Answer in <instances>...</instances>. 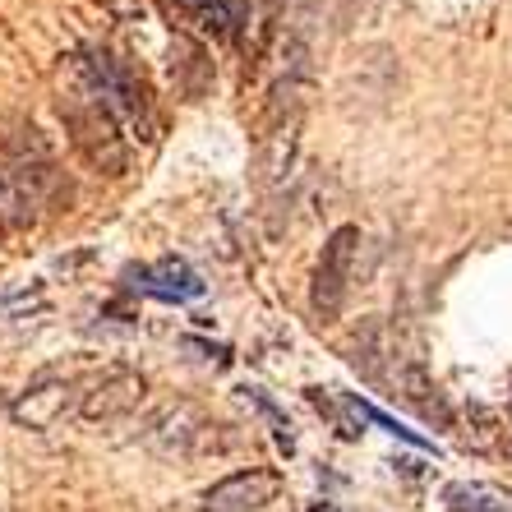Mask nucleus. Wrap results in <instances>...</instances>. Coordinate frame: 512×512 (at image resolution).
I'll return each mask as SVG.
<instances>
[{"instance_id": "obj_9", "label": "nucleus", "mask_w": 512, "mask_h": 512, "mask_svg": "<svg viewBox=\"0 0 512 512\" xmlns=\"http://www.w3.org/2000/svg\"><path fill=\"white\" fill-rule=\"evenodd\" d=\"M139 286L148 296H162V300H194L203 296V282L185 259H162L153 268H143L139 273Z\"/></svg>"}, {"instance_id": "obj_8", "label": "nucleus", "mask_w": 512, "mask_h": 512, "mask_svg": "<svg viewBox=\"0 0 512 512\" xmlns=\"http://www.w3.org/2000/svg\"><path fill=\"white\" fill-rule=\"evenodd\" d=\"M277 489H282V480H277L273 471H259V466H254V471H236V476L208 485L199 508L203 512H259L277 499Z\"/></svg>"}, {"instance_id": "obj_10", "label": "nucleus", "mask_w": 512, "mask_h": 512, "mask_svg": "<svg viewBox=\"0 0 512 512\" xmlns=\"http://www.w3.org/2000/svg\"><path fill=\"white\" fill-rule=\"evenodd\" d=\"M194 10V19L199 24H208L213 33L231 37L240 24H245V14H250V0H185Z\"/></svg>"}, {"instance_id": "obj_6", "label": "nucleus", "mask_w": 512, "mask_h": 512, "mask_svg": "<svg viewBox=\"0 0 512 512\" xmlns=\"http://www.w3.org/2000/svg\"><path fill=\"white\" fill-rule=\"evenodd\" d=\"M148 397V379L139 370H102L84 393H79V416L88 425H111V420H125L130 411H139V402Z\"/></svg>"}, {"instance_id": "obj_1", "label": "nucleus", "mask_w": 512, "mask_h": 512, "mask_svg": "<svg viewBox=\"0 0 512 512\" xmlns=\"http://www.w3.org/2000/svg\"><path fill=\"white\" fill-rule=\"evenodd\" d=\"M74 88L93 97L97 107L107 111L125 134L153 139L157 120H153V107H148V93H143L139 74L120 56H111V51H102V47H84L74 56Z\"/></svg>"}, {"instance_id": "obj_2", "label": "nucleus", "mask_w": 512, "mask_h": 512, "mask_svg": "<svg viewBox=\"0 0 512 512\" xmlns=\"http://www.w3.org/2000/svg\"><path fill=\"white\" fill-rule=\"evenodd\" d=\"M5 167H10L14 185H19V194H24V203L33 208V217H37V208L56 203L60 194L70 199L65 171H60L56 153H51V143L42 139L37 125H19V130L10 134V157H5Z\"/></svg>"}, {"instance_id": "obj_4", "label": "nucleus", "mask_w": 512, "mask_h": 512, "mask_svg": "<svg viewBox=\"0 0 512 512\" xmlns=\"http://www.w3.org/2000/svg\"><path fill=\"white\" fill-rule=\"evenodd\" d=\"M60 111H65V120H70V134H74V143L84 148L88 162L102 167V171H111V176H120L125 162H130V153H125V130H120L116 120L97 107L88 93H79V88H74V97L60 102Z\"/></svg>"}, {"instance_id": "obj_7", "label": "nucleus", "mask_w": 512, "mask_h": 512, "mask_svg": "<svg viewBox=\"0 0 512 512\" xmlns=\"http://www.w3.org/2000/svg\"><path fill=\"white\" fill-rule=\"evenodd\" d=\"M74 379L70 374H42V379H33L24 388V393L14 397V406H10V420L19 429H51L65 411H70V402H74Z\"/></svg>"}, {"instance_id": "obj_12", "label": "nucleus", "mask_w": 512, "mask_h": 512, "mask_svg": "<svg viewBox=\"0 0 512 512\" xmlns=\"http://www.w3.org/2000/svg\"><path fill=\"white\" fill-rule=\"evenodd\" d=\"M245 397H250V402H254V406H259V416H263V420H268V425H273L277 443H282L286 453H291V425H286V416H282V411H277V406H273V402H268V397H263V393H259V388H245Z\"/></svg>"}, {"instance_id": "obj_3", "label": "nucleus", "mask_w": 512, "mask_h": 512, "mask_svg": "<svg viewBox=\"0 0 512 512\" xmlns=\"http://www.w3.org/2000/svg\"><path fill=\"white\" fill-rule=\"evenodd\" d=\"M143 443L157 448L162 457H180V462L222 453V448H227L222 434H217V425L203 416L194 402H167L162 411H153L148 425H143Z\"/></svg>"}, {"instance_id": "obj_13", "label": "nucleus", "mask_w": 512, "mask_h": 512, "mask_svg": "<svg viewBox=\"0 0 512 512\" xmlns=\"http://www.w3.org/2000/svg\"><path fill=\"white\" fill-rule=\"evenodd\" d=\"M448 512H503L499 503L489 499V494H480V489H448Z\"/></svg>"}, {"instance_id": "obj_11", "label": "nucleus", "mask_w": 512, "mask_h": 512, "mask_svg": "<svg viewBox=\"0 0 512 512\" xmlns=\"http://www.w3.org/2000/svg\"><path fill=\"white\" fill-rule=\"evenodd\" d=\"M33 222V208L24 203L19 185H14L10 167L0 162V231H14V227H28Z\"/></svg>"}, {"instance_id": "obj_5", "label": "nucleus", "mask_w": 512, "mask_h": 512, "mask_svg": "<svg viewBox=\"0 0 512 512\" xmlns=\"http://www.w3.org/2000/svg\"><path fill=\"white\" fill-rule=\"evenodd\" d=\"M356 254H360V227H337L323 240V254L314 263V282H310V305L319 319H337L351 291V273H356Z\"/></svg>"}]
</instances>
